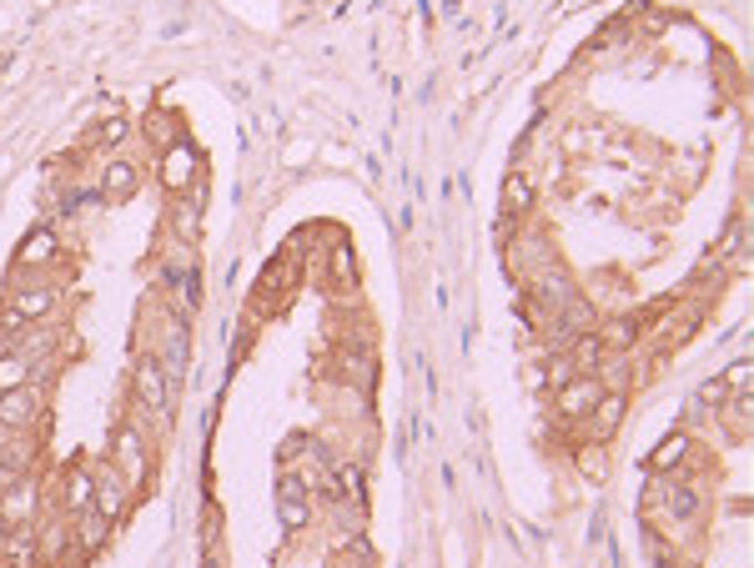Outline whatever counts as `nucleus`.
I'll return each instance as SVG.
<instances>
[{
  "instance_id": "nucleus-1",
  "label": "nucleus",
  "mask_w": 754,
  "mask_h": 568,
  "mask_svg": "<svg viewBox=\"0 0 754 568\" xmlns=\"http://www.w3.org/2000/svg\"><path fill=\"white\" fill-rule=\"evenodd\" d=\"M61 231L55 227H35V231H25L21 237V247H16V257H11V272H45V267L61 257Z\"/></svg>"
},
{
  "instance_id": "nucleus-4",
  "label": "nucleus",
  "mask_w": 754,
  "mask_h": 568,
  "mask_svg": "<svg viewBox=\"0 0 754 568\" xmlns=\"http://www.w3.org/2000/svg\"><path fill=\"white\" fill-rule=\"evenodd\" d=\"M11 483H16V473H11V468H0V493L11 488Z\"/></svg>"
},
{
  "instance_id": "nucleus-3",
  "label": "nucleus",
  "mask_w": 754,
  "mask_h": 568,
  "mask_svg": "<svg viewBox=\"0 0 754 568\" xmlns=\"http://www.w3.org/2000/svg\"><path fill=\"white\" fill-rule=\"evenodd\" d=\"M312 518H318V508H312V493H302V498H277V524H282L287 534H302V528H312Z\"/></svg>"
},
{
  "instance_id": "nucleus-2",
  "label": "nucleus",
  "mask_w": 754,
  "mask_h": 568,
  "mask_svg": "<svg viewBox=\"0 0 754 568\" xmlns=\"http://www.w3.org/2000/svg\"><path fill=\"white\" fill-rule=\"evenodd\" d=\"M0 568H41L35 528H0Z\"/></svg>"
}]
</instances>
